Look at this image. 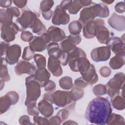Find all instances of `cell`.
<instances>
[{
	"instance_id": "57",
	"label": "cell",
	"mask_w": 125,
	"mask_h": 125,
	"mask_svg": "<svg viewBox=\"0 0 125 125\" xmlns=\"http://www.w3.org/2000/svg\"><path fill=\"white\" fill-rule=\"evenodd\" d=\"M63 125H77V123L72 120H68L63 123Z\"/></svg>"
},
{
	"instance_id": "40",
	"label": "cell",
	"mask_w": 125,
	"mask_h": 125,
	"mask_svg": "<svg viewBox=\"0 0 125 125\" xmlns=\"http://www.w3.org/2000/svg\"><path fill=\"white\" fill-rule=\"evenodd\" d=\"M34 55V52L30 49L29 46H27L23 49L22 58L24 61H30L32 59Z\"/></svg>"
},
{
	"instance_id": "44",
	"label": "cell",
	"mask_w": 125,
	"mask_h": 125,
	"mask_svg": "<svg viewBox=\"0 0 125 125\" xmlns=\"http://www.w3.org/2000/svg\"><path fill=\"white\" fill-rule=\"evenodd\" d=\"M74 84L76 87L79 88H84L87 86L88 83L82 77L78 78L75 80Z\"/></svg>"
},
{
	"instance_id": "8",
	"label": "cell",
	"mask_w": 125,
	"mask_h": 125,
	"mask_svg": "<svg viewBox=\"0 0 125 125\" xmlns=\"http://www.w3.org/2000/svg\"><path fill=\"white\" fill-rule=\"evenodd\" d=\"M37 19V14L29 9L22 11L21 15L17 18L16 21L20 25L21 30L31 28Z\"/></svg>"
},
{
	"instance_id": "52",
	"label": "cell",
	"mask_w": 125,
	"mask_h": 125,
	"mask_svg": "<svg viewBox=\"0 0 125 125\" xmlns=\"http://www.w3.org/2000/svg\"><path fill=\"white\" fill-rule=\"evenodd\" d=\"M42 17L45 20L49 21L53 16V11L51 10L47 12H42Z\"/></svg>"
},
{
	"instance_id": "6",
	"label": "cell",
	"mask_w": 125,
	"mask_h": 125,
	"mask_svg": "<svg viewBox=\"0 0 125 125\" xmlns=\"http://www.w3.org/2000/svg\"><path fill=\"white\" fill-rule=\"evenodd\" d=\"M50 41L49 35L44 33L40 36H34L29 43V47L34 52H42L47 48V44Z\"/></svg>"
},
{
	"instance_id": "22",
	"label": "cell",
	"mask_w": 125,
	"mask_h": 125,
	"mask_svg": "<svg viewBox=\"0 0 125 125\" xmlns=\"http://www.w3.org/2000/svg\"><path fill=\"white\" fill-rule=\"evenodd\" d=\"M51 41L57 42H62L65 38V34L63 30L54 26H50L46 31Z\"/></svg>"
},
{
	"instance_id": "36",
	"label": "cell",
	"mask_w": 125,
	"mask_h": 125,
	"mask_svg": "<svg viewBox=\"0 0 125 125\" xmlns=\"http://www.w3.org/2000/svg\"><path fill=\"white\" fill-rule=\"evenodd\" d=\"M33 59L38 69L45 68L46 61L45 57L40 54H35Z\"/></svg>"
},
{
	"instance_id": "10",
	"label": "cell",
	"mask_w": 125,
	"mask_h": 125,
	"mask_svg": "<svg viewBox=\"0 0 125 125\" xmlns=\"http://www.w3.org/2000/svg\"><path fill=\"white\" fill-rule=\"evenodd\" d=\"M1 38L6 42L13 41L15 39V35L20 30L19 27L15 23L13 22L10 25H0Z\"/></svg>"
},
{
	"instance_id": "19",
	"label": "cell",
	"mask_w": 125,
	"mask_h": 125,
	"mask_svg": "<svg viewBox=\"0 0 125 125\" xmlns=\"http://www.w3.org/2000/svg\"><path fill=\"white\" fill-rule=\"evenodd\" d=\"M125 83V74L122 72L116 73L107 83L106 87L116 90L124 89Z\"/></svg>"
},
{
	"instance_id": "3",
	"label": "cell",
	"mask_w": 125,
	"mask_h": 125,
	"mask_svg": "<svg viewBox=\"0 0 125 125\" xmlns=\"http://www.w3.org/2000/svg\"><path fill=\"white\" fill-rule=\"evenodd\" d=\"M69 66L73 72H80L81 74L87 71L90 65L84 51L76 47L69 53Z\"/></svg>"
},
{
	"instance_id": "53",
	"label": "cell",
	"mask_w": 125,
	"mask_h": 125,
	"mask_svg": "<svg viewBox=\"0 0 125 125\" xmlns=\"http://www.w3.org/2000/svg\"><path fill=\"white\" fill-rule=\"evenodd\" d=\"M13 3L15 5L20 8H23L26 4L27 0H13Z\"/></svg>"
},
{
	"instance_id": "9",
	"label": "cell",
	"mask_w": 125,
	"mask_h": 125,
	"mask_svg": "<svg viewBox=\"0 0 125 125\" xmlns=\"http://www.w3.org/2000/svg\"><path fill=\"white\" fill-rule=\"evenodd\" d=\"M20 15V11L19 9L14 6H11L6 9L1 8L0 9V25H10L13 22L12 21L14 17H18Z\"/></svg>"
},
{
	"instance_id": "42",
	"label": "cell",
	"mask_w": 125,
	"mask_h": 125,
	"mask_svg": "<svg viewBox=\"0 0 125 125\" xmlns=\"http://www.w3.org/2000/svg\"><path fill=\"white\" fill-rule=\"evenodd\" d=\"M33 121L35 124L40 125H49V121L46 118L42 117L38 115L34 116Z\"/></svg>"
},
{
	"instance_id": "31",
	"label": "cell",
	"mask_w": 125,
	"mask_h": 125,
	"mask_svg": "<svg viewBox=\"0 0 125 125\" xmlns=\"http://www.w3.org/2000/svg\"><path fill=\"white\" fill-rule=\"evenodd\" d=\"M59 85L61 88L65 90H69L73 85L72 79L69 76H64L60 79Z\"/></svg>"
},
{
	"instance_id": "26",
	"label": "cell",
	"mask_w": 125,
	"mask_h": 125,
	"mask_svg": "<svg viewBox=\"0 0 125 125\" xmlns=\"http://www.w3.org/2000/svg\"><path fill=\"white\" fill-rule=\"evenodd\" d=\"M125 62V55H115L109 62L110 67L113 69H118L121 68Z\"/></svg>"
},
{
	"instance_id": "48",
	"label": "cell",
	"mask_w": 125,
	"mask_h": 125,
	"mask_svg": "<svg viewBox=\"0 0 125 125\" xmlns=\"http://www.w3.org/2000/svg\"><path fill=\"white\" fill-rule=\"evenodd\" d=\"M115 10L118 13H123L125 11V5L124 1L117 3L115 6Z\"/></svg>"
},
{
	"instance_id": "50",
	"label": "cell",
	"mask_w": 125,
	"mask_h": 125,
	"mask_svg": "<svg viewBox=\"0 0 125 125\" xmlns=\"http://www.w3.org/2000/svg\"><path fill=\"white\" fill-rule=\"evenodd\" d=\"M10 46L9 43L5 42H0V55L2 56L6 54L7 50Z\"/></svg>"
},
{
	"instance_id": "51",
	"label": "cell",
	"mask_w": 125,
	"mask_h": 125,
	"mask_svg": "<svg viewBox=\"0 0 125 125\" xmlns=\"http://www.w3.org/2000/svg\"><path fill=\"white\" fill-rule=\"evenodd\" d=\"M19 123L21 125H32L33 124L30 121V118L28 116L24 115L21 116L19 120Z\"/></svg>"
},
{
	"instance_id": "18",
	"label": "cell",
	"mask_w": 125,
	"mask_h": 125,
	"mask_svg": "<svg viewBox=\"0 0 125 125\" xmlns=\"http://www.w3.org/2000/svg\"><path fill=\"white\" fill-rule=\"evenodd\" d=\"M107 22L108 24L116 30L123 31L125 29V18L123 15L113 13L108 19Z\"/></svg>"
},
{
	"instance_id": "49",
	"label": "cell",
	"mask_w": 125,
	"mask_h": 125,
	"mask_svg": "<svg viewBox=\"0 0 125 125\" xmlns=\"http://www.w3.org/2000/svg\"><path fill=\"white\" fill-rule=\"evenodd\" d=\"M49 121V125H60L62 121L61 119V118L58 116H54L51 117L49 119H48Z\"/></svg>"
},
{
	"instance_id": "28",
	"label": "cell",
	"mask_w": 125,
	"mask_h": 125,
	"mask_svg": "<svg viewBox=\"0 0 125 125\" xmlns=\"http://www.w3.org/2000/svg\"><path fill=\"white\" fill-rule=\"evenodd\" d=\"M82 24L79 21H73L68 25V30L71 35H79L82 31Z\"/></svg>"
},
{
	"instance_id": "56",
	"label": "cell",
	"mask_w": 125,
	"mask_h": 125,
	"mask_svg": "<svg viewBox=\"0 0 125 125\" xmlns=\"http://www.w3.org/2000/svg\"><path fill=\"white\" fill-rule=\"evenodd\" d=\"M80 2L83 5V6H88L92 3V1L91 0H80Z\"/></svg>"
},
{
	"instance_id": "30",
	"label": "cell",
	"mask_w": 125,
	"mask_h": 125,
	"mask_svg": "<svg viewBox=\"0 0 125 125\" xmlns=\"http://www.w3.org/2000/svg\"><path fill=\"white\" fill-rule=\"evenodd\" d=\"M107 125H124L125 120L123 117L114 113H111L107 121Z\"/></svg>"
},
{
	"instance_id": "4",
	"label": "cell",
	"mask_w": 125,
	"mask_h": 125,
	"mask_svg": "<svg viewBox=\"0 0 125 125\" xmlns=\"http://www.w3.org/2000/svg\"><path fill=\"white\" fill-rule=\"evenodd\" d=\"M26 97L25 105L31 102H36L41 94V85L34 79V75H30L25 79Z\"/></svg>"
},
{
	"instance_id": "32",
	"label": "cell",
	"mask_w": 125,
	"mask_h": 125,
	"mask_svg": "<svg viewBox=\"0 0 125 125\" xmlns=\"http://www.w3.org/2000/svg\"><path fill=\"white\" fill-rule=\"evenodd\" d=\"M70 98L73 101H77L82 98L84 95V91L82 88L75 87L69 91Z\"/></svg>"
},
{
	"instance_id": "14",
	"label": "cell",
	"mask_w": 125,
	"mask_h": 125,
	"mask_svg": "<svg viewBox=\"0 0 125 125\" xmlns=\"http://www.w3.org/2000/svg\"><path fill=\"white\" fill-rule=\"evenodd\" d=\"M70 17L60 5L56 6L52 16V22L57 25H66L69 22Z\"/></svg>"
},
{
	"instance_id": "17",
	"label": "cell",
	"mask_w": 125,
	"mask_h": 125,
	"mask_svg": "<svg viewBox=\"0 0 125 125\" xmlns=\"http://www.w3.org/2000/svg\"><path fill=\"white\" fill-rule=\"evenodd\" d=\"M95 35L97 40L101 43L106 44L109 40L110 33L104 26V22L103 20L97 25L95 29Z\"/></svg>"
},
{
	"instance_id": "15",
	"label": "cell",
	"mask_w": 125,
	"mask_h": 125,
	"mask_svg": "<svg viewBox=\"0 0 125 125\" xmlns=\"http://www.w3.org/2000/svg\"><path fill=\"white\" fill-rule=\"evenodd\" d=\"M14 69L16 74L19 76L24 74L30 75H34L37 70L34 64L23 60H21L17 63Z\"/></svg>"
},
{
	"instance_id": "55",
	"label": "cell",
	"mask_w": 125,
	"mask_h": 125,
	"mask_svg": "<svg viewBox=\"0 0 125 125\" xmlns=\"http://www.w3.org/2000/svg\"><path fill=\"white\" fill-rule=\"evenodd\" d=\"M12 2V1L10 0H0V6L1 7L7 8L11 6Z\"/></svg>"
},
{
	"instance_id": "21",
	"label": "cell",
	"mask_w": 125,
	"mask_h": 125,
	"mask_svg": "<svg viewBox=\"0 0 125 125\" xmlns=\"http://www.w3.org/2000/svg\"><path fill=\"white\" fill-rule=\"evenodd\" d=\"M103 21L101 19H97L87 22L83 25V36L86 39H92L95 37V29L97 25Z\"/></svg>"
},
{
	"instance_id": "35",
	"label": "cell",
	"mask_w": 125,
	"mask_h": 125,
	"mask_svg": "<svg viewBox=\"0 0 125 125\" xmlns=\"http://www.w3.org/2000/svg\"><path fill=\"white\" fill-rule=\"evenodd\" d=\"M46 48L49 56H55L57 57V56L61 50L59 44L55 42H52L48 44Z\"/></svg>"
},
{
	"instance_id": "58",
	"label": "cell",
	"mask_w": 125,
	"mask_h": 125,
	"mask_svg": "<svg viewBox=\"0 0 125 125\" xmlns=\"http://www.w3.org/2000/svg\"><path fill=\"white\" fill-rule=\"evenodd\" d=\"M114 1V0H102V2L104 3V4H110L112 3H113Z\"/></svg>"
},
{
	"instance_id": "25",
	"label": "cell",
	"mask_w": 125,
	"mask_h": 125,
	"mask_svg": "<svg viewBox=\"0 0 125 125\" xmlns=\"http://www.w3.org/2000/svg\"><path fill=\"white\" fill-rule=\"evenodd\" d=\"M83 78L90 84L96 83L98 81V76L95 71V68L92 64H90L89 69L81 74Z\"/></svg>"
},
{
	"instance_id": "1",
	"label": "cell",
	"mask_w": 125,
	"mask_h": 125,
	"mask_svg": "<svg viewBox=\"0 0 125 125\" xmlns=\"http://www.w3.org/2000/svg\"><path fill=\"white\" fill-rule=\"evenodd\" d=\"M112 113L110 103L107 98L97 97L88 104L85 111V118L89 122L96 125L107 124Z\"/></svg>"
},
{
	"instance_id": "27",
	"label": "cell",
	"mask_w": 125,
	"mask_h": 125,
	"mask_svg": "<svg viewBox=\"0 0 125 125\" xmlns=\"http://www.w3.org/2000/svg\"><path fill=\"white\" fill-rule=\"evenodd\" d=\"M111 102L113 107L118 110H123L125 109V101L124 96L119 95L111 98Z\"/></svg>"
},
{
	"instance_id": "39",
	"label": "cell",
	"mask_w": 125,
	"mask_h": 125,
	"mask_svg": "<svg viewBox=\"0 0 125 125\" xmlns=\"http://www.w3.org/2000/svg\"><path fill=\"white\" fill-rule=\"evenodd\" d=\"M107 92L105 85L102 84H99L94 86L93 88V93L96 96H101L104 95Z\"/></svg>"
},
{
	"instance_id": "41",
	"label": "cell",
	"mask_w": 125,
	"mask_h": 125,
	"mask_svg": "<svg viewBox=\"0 0 125 125\" xmlns=\"http://www.w3.org/2000/svg\"><path fill=\"white\" fill-rule=\"evenodd\" d=\"M54 5V1L50 0H45L41 1L40 3V8L42 12H47L51 10L52 7Z\"/></svg>"
},
{
	"instance_id": "2",
	"label": "cell",
	"mask_w": 125,
	"mask_h": 125,
	"mask_svg": "<svg viewBox=\"0 0 125 125\" xmlns=\"http://www.w3.org/2000/svg\"><path fill=\"white\" fill-rule=\"evenodd\" d=\"M109 15L108 6L103 3L92 2L91 5L84 8L81 11L79 21L83 26L87 22L93 21L97 17L106 18Z\"/></svg>"
},
{
	"instance_id": "23",
	"label": "cell",
	"mask_w": 125,
	"mask_h": 125,
	"mask_svg": "<svg viewBox=\"0 0 125 125\" xmlns=\"http://www.w3.org/2000/svg\"><path fill=\"white\" fill-rule=\"evenodd\" d=\"M34 79L40 84L41 87H44L49 80L50 73L45 68L38 69L34 75Z\"/></svg>"
},
{
	"instance_id": "54",
	"label": "cell",
	"mask_w": 125,
	"mask_h": 125,
	"mask_svg": "<svg viewBox=\"0 0 125 125\" xmlns=\"http://www.w3.org/2000/svg\"><path fill=\"white\" fill-rule=\"evenodd\" d=\"M71 1L72 0H62L61 1L60 6L62 8L66 11V10H67Z\"/></svg>"
},
{
	"instance_id": "43",
	"label": "cell",
	"mask_w": 125,
	"mask_h": 125,
	"mask_svg": "<svg viewBox=\"0 0 125 125\" xmlns=\"http://www.w3.org/2000/svg\"><path fill=\"white\" fill-rule=\"evenodd\" d=\"M32 33L29 31H22L21 34V39L22 41L26 42H30L33 38Z\"/></svg>"
},
{
	"instance_id": "5",
	"label": "cell",
	"mask_w": 125,
	"mask_h": 125,
	"mask_svg": "<svg viewBox=\"0 0 125 125\" xmlns=\"http://www.w3.org/2000/svg\"><path fill=\"white\" fill-rule=\"evenodd\" d=\"M52 102L59 107H65L68 109H72L76 103L70 98L69 91L57 90L52 93Z\"/></svg>"
},
{
	"instance_id": "13",
	"label": "cell",
	"mask_w": 125,
	"mask_h": 125,
	"mask_svg": "<svg viewBox=\"0 0 125 125\" xmlns=\"http://www.w3.org/2000/svg\"><path fill=\"white\" fill-rule=\"evenodd\" d=\"M21 52V46L17 44L10 45L7 50L5 60L10 65H13L18 62Z\"/></svg>"
},
{
	"instance_id": "33",
	"label": "cell",
	"mask_w": 125,
	"mask_h": 125,
	"mask_svg": "<svg viewBox=\"0 0 125 125\" xmlns=\"http://www.w3.org/2000/svg\"><path fill=\"white\" fill-rule=\"evenodd\" d=\"M83 7L80 0H72L67 10L70 14H76Z\"/></svg>"
},
{
	"instance_id": "38",
	"label": "cell",
	"mask_w": 125,
	"mask_h": 125,
	"mask_svg": "<svg viewBox=\"0 0 125 125\" xmlns=\"http://www.w3.org/2000/svg\"><path fill=\"white\" fill-rule=\"evenodd\" d=\"M25 106L27 107V111L30 115L35 116L39 115L40 111L38 107L36 106V102H31Z\"/></svg>"
},
{
	"instance_id": "59",
	"label": "cell",
	"mask_w": 125,
	"mask_h": 125,
	"mask_svg": "<svg viewBox=\"0 0 125 125\" xmlns=\"http://www.w3.org/2000/svg\"><path fill=\"white\" fill-rule=\"evenodd\" d=\"M4 82L1 80H0V89L2 90V88L4 87Z\"/></svg>"
},
{
	"instance_id": "7",
	"label": "cell",
	"mask_w": 125,
	"mask_h": 125,
	"mask_svg": "<svg viewBox=\"0 0 125 125\" xmlns=\"http://www.w3.org/2000/svg\"><path fill=\"white\" fill-rule=\"evenodd\" d=\"M19 99V96L17 92L11 91L7 92L5 95L0 97V114L5 113L10 108L11 105L17 104Z\"/></svg>"
},
{
	"instance_id": "34",
	"label": "cell",
	"mask_w": 125,
	"mask_h": 125,
	"mask_svg": "<svg viewBox=\"0 0 125 125\" xmlns=\"http://www.w3.org/2000/svg\"><path fill=\"white\" fill-rule=\"evenodd\" d=\"M4 59V58H1L0 77V80L3 81L4 82H8L10 81V77L9 75L8 68L6 65L4 63H3Z\"/></svg>"
},
{
	"instance_id": "46",
	"label": "cell",
	"mask_w": 125,
	"mask_h": 125,
	"mask_svg": "<svg viewBox=\"0 0 125 125\" xmlns=\"http://www.w3.org/2000/svg\"><path fill=\"white\" fill-rule=\"evenodd\" d=\"M44 90L47 92H53L56 88V85L55 82L52 80H49L47 84L44 87Z\"/></svg>"
},
{
	"instance_id": "24",
	"label": "cell",
	"mask_w": 125,
	"mask_h": 125,
	"mask_svg": "<svg viewBox=\"0 0 125 125\" xmlns=\"http://www.w3.org/2000/svg\"><path fill=\"white\" fill-rule=\"evenodd\" d=\"M38 107L41 114L46 118L51 117L54 112L52 104L44 99L39 102L38 104Z\"/></svg>"
},
{
	"instance_id": "11",
	"label": "cell",
	"mask_w": 125,
	"mask_h": 125,
	"mask_svg": "<svg viewBox=\"0 0 125 125\" xmlns=\"http://www.w3.org/2000/svg\"><path fill=\"white\" fill-rule=\"evenodd\" d=\"M110 55V49L107 46L95 48L90 53L92 60L95 62L106 61L109 59Z\"/></svg>"
},
{
	"instance_id": "29",
	"label": "cell",
	"mask_w": 125,
	"mask_h": 125,
	"mask_svg": "<svg viewBox=\"0 0 125 125\" xmlns=\"http://www.w3.org/2000/svg\"><path fill=\"white\" fill-rule=\"evenodd\" d=\"M31 28L33 33L38 35H42L46 31L45 25L43 24L40 19L37 18L33 24Z\"/></svg>"
},
{
	"instance_id": "20",
	"label": "cell",
	"mask_w": 125,
	"mask_h": 125,
	"mask_svg": "<svg viewBox=\"0 0 125 125\" xmlns=\"http://www.w3.org/2000/svg\"><path fill=\"white\" fill-rule=\"evenodd\" d=\"M61 63L58 58L55 56H50L48 60V70L55 77L61 76L62 74V69Z\"/></svg>"
},
{
	"instance_id": "37",
	"label": "cell",
	"mask_w": 125,
	"mask_h": 125,
	"mask_svg": "<svg viewBox=\"0 0 125 125\" xmlns=\"http://www.w3.org/2000/svg\"><path fill=\"white\" fill-rule=\"evenodd\" d=\"M57 58L62 65L65 66L69 62V53L61 49V50L57 56Z\"/></svg>"
},
{
	"instance_id": "45",
	"label": "cell",
	"mask_w": 125,
	"mask_h": 125,
	"mask_svg": "<svg viewBox=\"0 0 125 125\" xmlns=\"http://www.w3.org/2000/svg\"><path fill=\"white\" fill-rule=\"evenodd\" d=\"M58 115L62 120V122L64 121L67 119L69 115V111L66 109H62L60 110L56 114Z\"/></svg>"
},
{
	"instance_id": "16",
	"label": "cell",
	"mask_w": 125,
	"mask_h": 125,
	"mask_svg": "<svg viewBox=\"0 0 125 125\" xmlns=\"http://www.w3.org/2000/svg\"><path fill=\"white\" fill-rule=\"evenodd\" d=\"M106 44L115 55H125V42L121 38L117 37H110Z\"/></svg>"
},
{
	"instance_id": "47",
	"label": "cell",
	"mask_w": 125,
	"mask_h": 125,
	"mask_svg": "<svg viewBox=\"0 0 125 125\" xmlns=\"http://www.w3.org/2000/svg\"><path fill=\"white\" fill-rule=\"evenodd\" d=\"M100 73L102 77L106 78L109 77L111 73V70L108 66H104L100 68Z\"/></svg>"
},
{
	"instance_id": "12",
	"label": "cell",
	"mask_w": 125,
	"mask_h": 125,
	"mask_svg": "<svg viewBox=\"0 0 125 125\" xmlns=\"http://www.w3.org/2000/svg\"><path fill=\"white\" fill-rule=\"evenodd\" d=\"M81 37L80 35H70L61 42L60 43L61 49L68 53L75 49L77 45L81 42Z\"/></svg>"
}]
</instances>
